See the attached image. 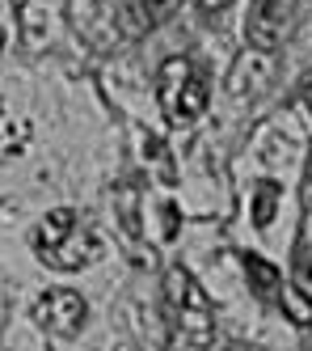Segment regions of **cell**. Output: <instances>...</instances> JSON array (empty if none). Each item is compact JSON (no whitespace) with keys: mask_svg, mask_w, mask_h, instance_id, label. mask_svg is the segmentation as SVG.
Returning <instances> with one entry per match:
<instances>
[{"mask_svg":"<svg viewBox=\"0 0 312 351\" xmlns=\"http://www.w3.org/2000/svg\"><path fill=\"white\" fill-rule=\"evenodd\" d=\"M173 5H177V0H131V5L122 9V21H127L131 34H140V30L156 26V21H165L173 13Z\"/></svg>","mask_w":312,"mask_h":351,"instance_id":"cell-8","label":"cell"},{"mask_svg":"<svg viewBox=\"0 0 312 351\" xmlns=\"http://www.w3.org/2000/svg\"><path fill=\"white\" fill-rule=\"evenodd\" d=\"M274 72V56L270 51H257V47H249V51L237 56V64H232V77H228V89L245 97V93H257Z\"/></svg>","mask_w":312,"mask_h":351,"instance_id":"cell-6","label":"cell"},{"mask_svg":"<svg viewBox=\"0 0 312 351\" xmlns=\"http://www.w3.org/2000/svg\"><path fill=\"white\" fill-rule=\"evenodd\" d=\"M207 97H211V89H207L203 72L190 60L173 56V60L161 64V72H156V102H161V110L173 128L198 123L203 110H207Z\"/></svg>","mask_w":312,"mask_h":351,"instance_id":"cell-3","label":"cell"},{"mask_svg":"<svg viewBox=\"0 0 312 351\" xmlns=\"http://www.w3.org/2000/svg\"><path fill=\"white\" fill-rule=\"evenodd\" d=\"M203 9H211V13H220V9H228V0H198Z\"/></svg>","mask_w":312,"mask_h":351,"instance_id":"cell-13","label":"cell"},{"mask_svg":"<svg viewBox=\"0 0 312 351\" xmlns=\"http://www.w3.org/2000/svg\"><path fill=\"white\" fill-rule=\"evenodd\" d=\"M144 161H152V165H156V178H161L165 186H173V182H177L173 153H169V144H165L161 136H148V140H144Z\"/></svg>","mask_w":312,"mask_h":351,"instance_id":"cell-10","label":"cell"},{"mask_svg":"<svg viewBox=\"0 0 312 351\" xmlns=\"http://www.w3.org/2000/svg\"><path fill=\"white\" fill-rule=\"evenodd\" d=\"M34 322L42 326L47 335H55V339H72V335L85 330L89 305H85V296L72 292V288H47L34 300Z\"/></svg>","mask_w":312,"mask_h":351,"instance_id":"cell-4","label":"cell"},{"mask_svg":"<svg viewBox=\"0 0 312 351\" xmlns=\"http://www.w3.org/2000/svg\"><path fill=\"white\" fill-rule=\"evenodd\" d=\"M165 317L177 351H203L216 339V305L186 267L165 271Z\"/></svg>","mask_w":312,"mask_h":351,"instance_id":"cell-2","label":"cell"},{"mask_svg":"<svg viewBox=\"0 0 312 351\" xmlns=\"http://www.w3.org/2000/svg\"><path fill=\"white\" fill-rule=\"evenodd\" d=\"M253 5H283V0H253Z\"/></svg>","mask_w":312,"mask_h":351,"instance_id":"cell-14","label":"cell"},{"mask_svg":"<svg viewBox=\"0 0 312 351\" xmlns=\"http://www.w3.org/2000/svg\"><path fill=\"white\" fill-rule=\"evenodd\" d=\"M0 51H5V30H0Z\"/></svg>","mask_w":312,"mask_h":351,"instance_id":"cell-15","label":"cell"},{"mask_svg":"<svg viewBox=\"0 0 312 351\" xmlns=\"http://www.w3.org/2000/svg\"><path fill=\"white\" fill-rule=\"evenodd\" d=\"M228 351H232V347H228Z\"/></svg>","mask_w":312,"mask_h":351,"instance_id":"cell-16","label":"cell"},{"mask_svg":"<svg viewBox=\"0 0 312 351\" xmlns=\"http://www.w3.org/2000/svg\"><path fill=\"white\" fill-rule=\"evenodd\" d=\"M30 144H34V123L21 110H13L9 102H0V165L25 157Z\"/></svg>","mask_w":312,"mask_h":351,"instance_id":"cell-7","label":"cell"},{"mask_svg":"<svg viewBox=\"0 0 312 351\" xmlns=\"http://www.w3.org/2000/svg\"><path fill=\"white\" fill-rule=\"evenodd\" d=\"M274 208H278V186H274V182H262V191H257V204H253V220L266 229V224L274 220Z\"/></svg>","mask_w":312,"mask_h":351,"instance_id":"cell-12","label":"cell"},{"mask_svg":"<svg viewBox=\"0 0 312 351\" xmlns=\"http://www.w3.org/2000/svg\"><path fill=\"white\" fill-rule=\"evenodd\" d=\"M245 267H249V275H253V292H257V296H266V300H274L278 288H283L278 271H274L270 263H262L257 254H245Z\"/></svg>","mask_w":312,"mask_h":351,"instance_id":"cell-11","label":"cell"},{"mask_svg":"<svg viewBox=\"0 0 312 351\" xmlns=\"http://www.w3.org/2000/svg\"><path fill=\"white\" fill-rule=\"evenodd\" d=\"M34 254L38 263L47 267H55V271H85L93 267L101 254H106V245H101L97 229L76 212V208H55V212H47L38 224H34Z\"/></svg>","mask_w":312,"mask_h":351,"instance_id":"cell-1","label":"cell"},{"mask_svg":"<svg viewBox=\"0 0 312 351\" xmlns=\"http://www.w3.org/2000/svg\"><path fill=\"white\" fill-rule=\"evenodd\" d=\"M114 208H118V224L127 229L131 241H144V220H140V186L135 182H122L114 191Z\"/></svg>","mask_w":312,"mask_h":351,"instance_id":"cell-9","label":"cell"},{"mask_svg":"<svg viewBox=\"0 0 312 351\" xmlns=\"http://www.w3.org/2000/svg\"><path fill=\"white\" fill-rule=\"evenodd\" d=\"M283 34H287V13H283V5H253L249 9V21H245L249 47L274 56V47L283 43Z\"/></svg>","mask_w":312,"mask_h":351,"instance_id":"cell-5","label":"cell"}]
</instances>
